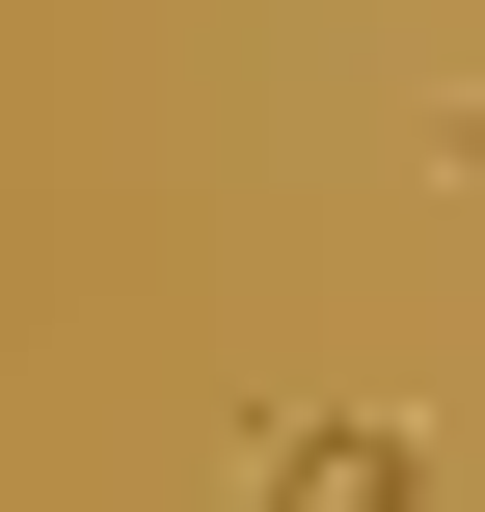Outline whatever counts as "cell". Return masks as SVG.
Instances as JSON below:
<instances>
[{"label": "cell", "mask_w": 485, "mask_h": 512, "mask_svg": "<svg viewBox=\"0 0 485 512\" xmlns=\"http://www.w3.org/2000/svg\"><path fill=\"white\" fill-rule=\"evenodd\" d=\"M243 512H432V432H405V405H297V432L243 459Z\"/></svg>", "instance_id": "6da1fadb"}, {"label": "cell", "mask_w": 485, "mask_h": 512, "mask_svg": "<svg viewBox=\"0 0 485 512\" xmlns=\"http://www.w3.org/2000/svg\"><path fill=\"white\" fill-rule=\"evenodd\" d=\"M459 189H485V108H459Z\"/></svg>", "instance_id": "7a4b0ae2"}]
</instances>
